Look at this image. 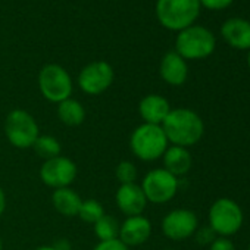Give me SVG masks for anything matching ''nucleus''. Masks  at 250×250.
<instances>
[{"instance_id":"nucleus-1","label":"nucleus","mask_w":250,"mask_h":250,"mask_svg":"<svg viewBox=\"0 0 250 250\" xmlns=\"http://www.w3.org/2000/svg\"><path fill=\"white\" fill-rule=\"evenodd\" d=\"M161 127L167 136L168 143L186 149L196 145L205 131L202 118L194 110L187 107L171 109Z\"/></svg>"},{"instance_id":"nucleus-2","label":"nucleus","mask_w":250,"mask_h":250,"mask_svg":"<svg viewBox=\"0 0 250 250\" xmlns=\"http://www.w3.org/2000/svg\"><path fill=\"white\" fill-rule=\"evenodd\" d=\"M200 8L199 0H158L156 17L165 28L181 31L194 24Z\"/></svg>"},{"instance_id":"nucleus-3","label":"nucleus","mask_w":250,"mask_h":250,"mask_svg":"<svg viewBox=\"0 0 250 250\" xmlns=\"http://www.w3.org/2000/svg\"><path fill=\"white\" fill-rule=\"evenodd\" d=\"M216 39L210 30L202 25H190L181 30L175 40V52L183 59H205L215 50Z\"/></svg>"},{"instance_id":"nucleus-4","label":"nucleus","mask_w":250,"mask_h":250,"mask_svg":"<svg viewBox=\"0 0 250 250\" xmlns=\"http://www.w3.org/2000/svg\"><path fill=\"white\" fill-rule=\"evenodd\" d=\"M130 147L139 159L150 162L164 156L168 140L161 125L142 124L131 134Z\"/></svg>"},{"instance_id":"nucleus-5","label":"nucleus","mask_w":250,"mask_h":250,"mask_svg":"<svg viewBox=\"0 0 250 250\" xmlns=\"http://www.w3.org/2000/svg\"><path fill=\"white\" fill-rule=\"evenodd\" d=\"M5 134L9 143L18 149L33 147L40 136V128L31 113L22 109L9 112L5 121Z\"/></svg>"},{"instance_id":"nucleus-6","label":"nucleus","mask_w":250,"mask_h":250,"mask_svg":"<svg viewBox=\"0 0 250 250\" xmlns=\"http://www.w3.org/2000/svg\"><path fill=\"white\" fill-rule=\"evenodd\" d=\"M39 87L44 99L61 103L71 97L72 80L65 68L58 63L44 65L39 74Z\"/></svg>"},{"instance_id":"nucleus-7","label":"nucleus","mask_w":250,"mask_h":250,"mask_svg":"<svg viewBox=\"0 0 250 250\" xmlns=\"http://www.w3.org/2000/svg\"><path fill=\"white\" fill-rule=\"evenodd\" d=\"M243 224V212L231 199H218L209 210V227L219 235L235 234Z\"/></svg>"},{"instance_id":"nucleus-8","label":"nucleus","mask_w":250,"mask_h":250,"mask_svg":"<svg viewBox=\"0 0 250 250\" xmlns=\"http://www.w3.org/2000/svg\"><path fill=\"white\" fill-rule=\"evenodd\" d=\"M143 193L147 202L155 205H164L169 202L178 190V180L167 169H152L143 180Z\"/></svg>"},{"instance_id":"nucleus-9","label":"nucleus","mask_w":250,"mask_h":250,"mask_svg":"<svg viewBox=\"0 0 250 250\" xmlns=\"http://www.w3.org/2000/svg\"><path fill=\"white\" fill-rule=\"evenodd\" d=\"M113 81V69L104 61H94L85 65L78 75L80 88L91 96L106 91Z\"/></svg>"},{"instance_id":"nucleus-10","label":"nucleus","mask_w":250,"mask_h":250,"mask_svg":"<svg viewBox=\"0 0 250 250\" xmlns=\"http://www.w3.org/2000/svg\"><path fill=\"white\" fill-rule=\"evenodd\" d=\"M40 178L55 190L69 187L77 178V165L65 156H56L44 161L40 168Z\"/></svg>"},{"instance_id":"nucleus-11","label":"nucleus","mask_w":250,"mask_h":250,"mask_svg":"<svg viewBox=\"0 0 250 250\" xmlns=\"http://www.w3.org/2000/svg\"><path fill=\"white\" fill-rule=\"evenodd\" d=\"M197 229V218L193 210L175 209L171 210L162 221L164 234L175 241L188 238Z\"/></svg>"},{"instance_id":"nucleus-12","label":"nucleus","mask_w":250,"mask_h":250,"mask_svg":"<svg viewBox=\"0 0 250 250\" xmlns=\"http://www.w3.org/2000/svg\"><path fill=\"white\" fill-rule=\"evenodd\" d=\"M115 200L119 210L127 216L142 215L147 205V199L143 193V188L136 183L121 184V187L116 191Z\"/></svg>"},{"instance_id":"nucleus-13","label":"nucleus","mask_w":250,"mask_h":250,"mask_svg":"<svg viewBox=\"0 0 250 250\" xmlns=\"http://www.w3.org/2000/svg\"><path fill=\"white\" fill-rule=\"evenodd\" d=\"M152 234V224L143 215L127 216L119 227V240L127 246H140L149 240Z\"/></svg>"},{"instance_id":"nucleus-14","label":"nucleus","mask_w":250,"mask_h":250,"mask_svg":"<svg viewBox=\"0 0 250 250\" xmlns=\"http://www.w3.org/2000/svg\"><path fill=\"white\" fill-rule=\"evenodd\" d=\"M221 36L231 47L250 50V21L243 18L227 20L221 27Z\"/></svg>"},{"instance_id":"nucleus-15","label":"nucleus","mask_w":250,"mask_h":250,"mask_svg":"<svg viewBox=\"0 0 250 250\" xmlns=\"http://www.w3.org/2000/svg\"><path fill=\"white\" fill-rule=\"evenodd\" d=\"M169 112V102L159 94H147L140 100L139 104V113L143 118L145 124L162 125Z\"/></svg>"},{"instance_id":"nucleus-16","label":"nucleus","mask_w":250,"mask_h":250,"mask_svg":"<svg viewBox=\"0 0 250 250\" xmlns=\"http://www.w3.org/2000/svg\"><path fill=\"white\" fill-rule=\"evenodd\" d=\"M159 72L165 83L171 85H181L187 80L188 66L186 59H183L177 52H168L161 61Z\"/></svg>"},{"instance_id":"nucleus-17","label":"nucleus","mask_w":250,"mask_h":250,"mask_svg":"<svg viewBox=\"0 0 250 250\" xmlns=\"http://www.w3.org/2000/svg\"><path fill=\"white\" fill-rule=\"evenodd\" d=\"M191 164H193L191 155L186 147L171 146L164 153V165H165L164 169H167L174 177L187 174L191 168Z\"/></svg>"},{"instance_id":"nucleus-18","label":"nucleus","mask_w":250,"mask_h":250,"mask_svg":"<svg viewBox=\"0 0 250 250\" xmlns=\"http://www.w3.org/2000/svg\"><path fill=\"white\" fill-rule=\"evenodd\" d=\"M52 202H53L55 209L61 215L71 218V216H78V212H80L83 199L72 188L63 187V188H56L53 191Z\"/></svg>"},{"instance_id":"nucleus-19","label":"nucleus","mask_w":250,"mask_h":250,"mask_svg":"<svg viewBox=\"0 0 250 250\" xmlns=\"http://www.w3.org/2000/svg\"><path fill=\"white\" fill-rule=\"evenodd\" d=\"M58 118L68 127H77L81 125L85 119V110L83 104L75 99H66L58 103Z\"/></svg>"},{"instance_id":"nucleus-20","label":"nucleus","mask_w":250,"mask_h":250,"mask_svg":"<svg viewBox=\"0 0 250 250\" xmlns=\"http://www.w3.org/2000/svg\"><path fill=\"white\" fill-rule=\"evenodd\" d=\"M119 222L112 215H103L96 224H94V234L100 241H109L116 240L119 237Z\"/></svg>"},{"instance_id":"nucleus-21","label":"nucleus","mask_w":250,"mask_h":250,"mask_svg":"<svg viewBox=\"0 0 250 250\" xmlns=\"http://www.w3.org/2000/svg\"><path fill=\"white\" fill-rule=\"evenodd\" d=\"M33 149L44 161H49V159H53L56 156H61V150H62L61 143L53 136H39V139L33 145Z\"/></svg>"},{"instance_id":"nucleus-22","label":"nucleus","mask_w":250,"mask_h":250,"mask_svg":"<svg viewBox=\"0 0 250 250\" xmlns=\"http://www.w3.org/2000/svg\"><path fill=\"white\" fill-rule=\"evenodd\" d=\"M104 215V209L102 206L100 202L94 200V199H87L83 200L80 212H78V218L87 224H96L102 216Z\"/></svg>"},{"instance_id":"nucleus-23","label":"nucleus","mask_w":250,"mask_h":250,"mask_svg":"<svg viewBox=\"0 0 250 250\" xmlns=\"http://www.w3.org/2000/svg\"><path fill=\"white\" fill-rule=\"evenodd\" d=\"M115 175L121 184H133L137 180V168L130 161H122L118 164Z\"/></svg>"},{"instance_id":"nucleus-24","label":"nucleus","mask_w":250,"mask_h":250,"mask_svg":"<svg viewBox=\"0 0 250 250\" xmlns=\"http://www.w3.org/2000/svg\"><path fill=\"white\" fill-rule=\"evenodd\" d=\"M200 6L209 9V11H222L227 9L234 0H199Z\"/></svg>"},{"instance_id":"nucleus-25","label":"nucleus","mask_w":250,"mask_h":250,"mask_svg":"<svg viewBox=\"0 0 250 250\" xmlns=\"http://www.w3.org/2000/svg\"><path fill=\"white\" fill-rule=\"evenodd\" d=\"M93 250H130L119 238L116 240H109V241H100L99 244L94 246Z\"/></svg>"},{"instance_id":"nucleus-26","label":"nucleus","mask_w":250,"mask_h":250,"mask_svg":"<svg viewBox=\"0 0 250 250\" xmlns=\"http://www.w3.org/2000/svg\"><path fill=\"white\" fill-rule=\"evenodd\" d=\"M215 235H216V232H215L210 227H205V228H202V229L197 231L196 240H197L200 244H208V243L212 244L213 240H215Z\"/></svg>"},{"instance_id":"nucleus-27","label":"nucleus","mask_w":250,"mask_h":250,"mask_svg":"<svg viewBox=\"0 0 250 250\" xmlns=\"http://www.w3.org/2000/svg\"><path fill=\"white\" fill-rule=\"evenodd\" d=\"M209 250H235V246L231 240H228L225 237H219V238L213 240Z\"/></svg>"},{"instance_id":"nucleus-28","label":"nucleus","mask_w":250,"mask_h":250,"mask_svg":"<svg viewBox=\"0 0 250 250\" xmlns=\"http://www.w3.org/2000/svg\"><path fill=\"white\" fill-rule=\"evenodd\" d=\"M5 208H6V196H5V191L0 188V216L3 215Z\"/></svg>"},{"instance_id":"nucleus-29","label":"nucleus","mask_w":250,"mask_h":250,"mask_svg":"<svg viewBox=\"0 0 250 250\" xmlns=\"http://www.w3.org/2000/svg\"><path fill=\"white\" fill-rule=\"evenodd\" d=\"M34 250H56V249L53 246H40V247H37Z\"/></svg>"},{"instance_id":"nucleus-30","label":"nucleus","mask_w":250,"mask_h":250,"mask_svg":"<svg viewBox=\"0 0 250 250\" xmlns=\"http://www.w3.org/2000/svg\"><path fill=\"white\" fill-rule=\"evenodd\" d=\"M247 65H249V69H250V50H249V56H247Z\"/></svg>"},{"instance_id":"nucleus-31","label":"nucleus","mask_w":250,"mask_h":250,"mask_svg":"<svg viewBox=\"0 0 250 250\" xmlns=\"http://www.w3.org/2000/svg\"><path fill=\"white\" fill-rule=\"evenodd\" d=\"M3 249V243H2V240H0V250Z\"/></svg>"},{"instance_id":"nucleus-32","label":"nucleus","mask_w":250,"mask_h":250,"mask_svg":"<svg viewBox=\"0 0 250 250\" xmlns=\"http://www.w3.org/2000/svg\"><path fill=\"white\" fill-rule=\"evenodd\" d=\"M164 250H172V249H164Z\"/></svg>"},{"instance_id":"nucleus-33","label":"nucleus","mask_w":250,"mask_h":250,"mask_svg":"<svg viewBox=\"0 0 250 250\" xmlns=\"http://www.w3.org/2000/svg\"><path fill=\"white\" fill-rule=\"evenodd\" d=\"M249 250H250V246H249Z\"/></svg>"}]
</instances>
